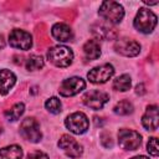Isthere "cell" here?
<instances>
[{
  "label": "cell",
  "mask_w": 159,
  "mask_h": 159,
  "mask_svg": "<svg viewBox=\"0 0 159 159\" xmlns=\"http://www.w3.org/2000/svg\"><path fill=\"white\" fill-rule=\"evenodd\" d=\"M43 67V58L37 55H32L26 60V68L29 71H36Z\"/></svg>",
  "instance_id": "cell-22"
},
{
  "label": "cell",
  "mask_w": 159,
  "mask_h": 159,
  "mask_svg": "<svg viewBox=\"0 0 159 159\" xmlns=\"http://www.w3.org/2000/svg\"><path fill=\"white\" fill-rule=\"evenodd\" d=\"M15 82L16 77L10 70H0V94H7Z\"/></svg>",
  "instance_id": "cell-16"
},
{
  "label": "cell",
  "mask_w": 159,
  "mask_h": 159,
  "mask_svg": "<svg viewBox=\"0 0 159 159\" xmlns=\"http://www.w3.org/2000/svg\"><path fill=\"white\" fill-rule=\"evenodd\" d=\"M135 93L137 94H139V96H142V94H144L145 93V89H144V84H138L137 87H135Z\"/></svg>",
  "instance_id": "cell-27"
},
{
  "label": "cell",
  "mask_w": 159,
  "mask_h": 159,
  "mask_svg": "<svg viewBox=\"0 0 159 159\" xmlns=\"http://www.w3.org/2000/svg\"><path fill=\"white\" fill-rule=\"evenodd\" d=\"M147 150H148V153H149L150 155L158 157L159 149H158V140H157L155 137L149 138V142H148V144H147Z\"/></svg>",
  "instance_id": "cell-24"
},
{
  "label": "cell",
  "mask_w": 159,
  "mask_h": 159,
  "mask_svg": "<svg viewBox=\"0 0 159 159\" xmlns=\"http://www.w3.org/2000/svg\"><path fill=\"white\" fill-rule=\"evenodd\" d=\"M130 159H148V158L144 157V155H138V157H133V158H130Z\"/></svg>",
  "instance_id": "cell-29"
},
{
  "label": "cell",
  "mask_w": 159,
  "mask_h": 159,
  "mask_svg": "<svg viewBox=\"0 0 159 159\" xmlns=\"http://www.w3.org/2000/svg\"><path fill=\"white\" fill-rule=\"evenodd\" d=\"M45 107L46 109L50 112V113H53V114H57L61 112V101L56 97H51L46 101L45 103Z\"/></svg>",
  "instance_id": "cell-23"
},
{
  "label": "cell",
  "mask_w": 159,
  "mask_h": 159,
  "mask_svg": "<svg viewBox=\"0 0 159 159\" xmlns=\"http://www.w3.org/2000/svg\"><path fill=\"white\" fill-rule=\"evenodd\" d=\"M65 124L70 132H72L75 134H83L88 129L89 122H88V118L86 117L84 113L75 112L66 118Z\"/></svg>",
  "instance_id": "cell-6"
},
{
  "label": "cell",
  "mask_w": 159,
  "mask_h": 159,
  "mask_svg": "<svg viewBox=\"0 0 159 159\" xmlns=\"http://www.w3.org/2000/svg\"><path fill=\"white\" fill-rule=\"evenodd\" d=\"M22 149L19 145H9L0 149V159H21Z\"/></svg>",
  "instance_id": "cell-18"
},
{
  "label": "cell",
  "mask_w": 159,
  "mask_h": 159,
  "mask_svg": "<svg viewBox=\"0 0 159 159\" xmlns=\"http://www.w3.org/2000/svg\"><path fill=\"white\" fill-rule=\"evenodd\" d=\"M83 52H84V56H86L87 60H89V61L97 60L101 56V47H99L98 41L88 40L83 45Z\"/></svg>",
  "instance_id": "cell-17"
},
{
  "label": "cell",
  "mask_w": 159,
  "mask_h": 159,
  "mask_svg": "<svg viewBox=\"0 0 159 159\" xmlns=\"http://www.w3.org/2000/svg\"><path fill=\"white\" fill-rule=\"evenodd\" d=\"M101 143L106 148H112L113 147V140H112V137L108 132H102L101 133Z\"/></svg>",
  "instance_id": "cell-25"
},
{
  "label": "cell",
  "mask_w": 159,
  "mask_h": 159,
  "mask_svg": "<svg viewBox=\"0 0 159 159\" xmlns=\"http://www.w3.org/2000/svg\"><path fill=\"white\" fill-rule=\"evenodd\" d=\"M114 73V68L109 63H104L102 66L92 68L88 73L87 77L92 83H104L107 82Z\"/></svg>",
  "instance_id": "cell-11"
},
{
  "label": "cell",
  "mask_w": 159,
  "mask_h": 159,
  "mask_svg": "<svg viewBox=\"0 0 159 159\" xmlns=\"http://www.w3.org/2000/svg\"><path fill=\"white\" fill-rule=\"evenodd\" d=\"M24 111H25L24 104H22V103H16V104L12 106L9 111L5 112V117H6V119H9V120H16V119H19V118L21 117V114L24 113Z\"/></svg>",
  "instance_id": "cell-21"
},
{
  "label": "cell",
  "mask_w": 159,
  "mask_h": 159,
  "mask_svg": "<svg viewBox=\"0 0 159 159\" xmlns=\"http://www.w3.org/2000/svg\"><path fill=\"white\" fill-rule=\"evenodd\" d=\"M27 159H48V157L40 150H35L27 155Z\"/></svg>",
  "instance_id": "cell-26"
},
{
  "label": "cell",
  "mask_w": 159,
  "mask_h": 159,
  "mask_svg": "<svg viewBox=\"0 0 159 159\" xmlns=\"http://www.w3.org/2000/svg\"><path fill=\"white\" fill-rule=\"evenodd\" d=\"M118 143L124 150H135L142 143V135L132 129H119Z\"/></svg>",
  "instance_id": "cell-5"
},
{
  "label": "cell",
  "mask_w": 159,
  "mask_h": 159,
  "mask_svg": "<svg viewBox=\"0 0 159 159\" xmlns=\"http://www.w3.org/2000/svg\"><path fill=\"white\" fill-rule=\"evenodd\" d=\"M20 133L24 139L30 140L32 143H37L41 140V130L40 124L35 118H25L20 124Z\"/></svg>",
  "instance_id": "cell-4"
},
{
  "label": "cell",
  "mask_w": 159,
  "mask_h": 159,
  "mask_svg": "<svg viewBox=\"0 0 159 159\" xmlns=\"http://www.w3.org/2000/svg\"><path fill=\"white\" fill-rule=\"evenodd\" d=\"M51 34L52 36L60 41V42H67V41H71L72 37H73V32L71 30V27L66 24H62V22H58V24H55L52 26V30H51Z\"/></svg>",
  "instance_id": "cell-13"
},
{
  "label": "cell",
  "mask_w": 159,
  "mask_h": 159,
  "mask_svg": "<svg viewBox=\"0 0 159 159\" xmlns=\"http://www.w3.org/2000/svg\"><path fill=\"white\" fill-rule=\"evenodd\" d=\"M114 48L117 52H119L123 56L127 57H133L137 56L140 52V45L128 37H123V39H118L114 43Z\"/></svg>",
  "instance_id": "cell-10"
},
{
  "label": "cell",
  "mask_w": 159,
  "mask_h": 159,
  "mask_svg": "<svg viewBox=\"0 0 159 159\" xmlns=\"http://www.w3.org/2000/svg\"><path fill=\"white\" fill-rule=\"evenodd\" d=\"M114 113L116 114H119V116H127V114H130L133 112V104L127 101V99H123L120 102H118L114 108H113Z\"/></svg>",
  "instance_id": "cell-20"
},
{
  "label": "cell",
  "mask_w": 159,
  "mask_h": 159,
  "mask_svg": "<svg viewBox=\"0 0 159 159\" xmlns=\"http://www.w3.org/2000/svg\"><path fill=\"white\" fill-rule=\"evenodd\" d=\"M5 46V40H4V36L0 35V48H4Z\"/></svg>",
  "instance_id": "cell-28"
},
{
  "label": "cell",
  "mask_w": 159,
  "mask_h": 159,
  "mask_svg": "<svg viewBox=\"0 0 159 159\" xmlns=\"http://www.w3.org/2000/svg\"><path fill=\"white\" fill-rule=\"evenodd\" d=\"M86 83L81 77H71L65 80L60 86V94L63 97H71L77 93H80L82 89H84Z\"/></svg>",
  "instance_id": "cell-8"
},
{
  "label": "cell",
  "mask_w": 159,
  "mask_h": 159,
  "mask_svg": "<svg viewBox=\"0 0 159 159\" xmlns=\"http://www.w3.org/2000/svg\"><path fill=\"white\" fill-rule=\"evenodd\" d=\"M157 26V15L148 9H139L135 19H134V27L143 34H149Z\"/></svg>",
  "instance_id": "cell-2"
},
{
  "label": "cell",
  "mask_w": 159,
  "mask_h": 159,
  "mask_svg": "<svg viewBox=\"0 0 159 159\" xmlns=\"http://www.w3.org/2000/svg\"><path fill=\"white\" fill-rule=\"evenodd\" d=\"M47 58L56 67H67L72 63L73 52L67 46H53L47 52Z\"/></svg>",
  "instance_id": "cell-1"
},
{
  "label": "cell",
  "mask_w": 159,
  "mask_h": 159,
  "mask_svg": "<svg viewBox=\"0 0 159 159\" xmlns=\"http://www.w3.org/2000/svg\"><path fill=\"white\" fill-rule=\"evenodd\" d=\"M143 127L147 130H155L158 128V107L149 106L142 118Z\"/></svg>",
  "instance_id": "cell-14"
},
{
  "label": "cell",
  "mask_w": 159,
  "mask_h": 159,
  "mask_svg": "<svg viewBox=\"0 0 159 159\" xmlns=\"http://www.w3.org/2000/svg\"><path fill=\"white\" fill-rule=\"evenodd\" d=\"M92 34L101 40H112L117 36V32L114 29H111V26L103 24V22H96L92 27Z\"/></svg>",
  "instance_id": "cell-15"
},
{
  "label": "cell",
  "mask_w": 159,
  "mask_h": 159,
  "mask_svg": "<svg viewBox=\"0 0 159 159\" xmlns=\"http://www.w3.org/2000/svg\"><path fill=\"white\" fill-rule=\"evenodd\" d=\"M58 147L70 157V158H78L82 154V147L80 143L70 137L68 134H63L58 140Z\"/></svg>",
  "instance_id": "cell-12"
},
{
  "label": "cell",
  "mask_w": 159,
  "mask_h": 159,
  "mask_svg": "<svg viewBox=\"0 0 159 159\" xmlns=\"http://www.w3.org/2000/svg\"><path fill=\"white\" fill-rule=\"evenodd\" d=\"M99 15L111 24H118L124 16V10L116 1H103L99 7Z\"/></svg>",
  "instance_id": "cell-3"
},
{
  "label": "cell",
  "mask_w": 159,
  "mask_h": 159,
  "mask_svg": "<svg viewBox=\"0 0 159 159\" xmlns=\"http://www.w3.org/2000/svg\"><path fill=\"white\" fill-rule=\"evenodd\" d=\"M109 99V96L103 92V91H98V89H94V91H89L87 93H84V96L82 97V101L83 103L92 108V109H101Z\"/></svg>",
  "instance_id": "cell-9"
},
{
  "label": "cell",
  "mask_w": 159,
  "mask_h": 159,
  "mask_svg": "<svg viewBox=\"0 0 159 159\" xmlns=\"http://www.w3.org/2000/svg\"><path fill=\"white\" fill-rule=\"evenodd\" d=\"M130 84H132V81H130V77L129 75H122V76H118L114 81H113V88L116 91H120V92H125L130 88Z\"/></svg>",
  "instance_id": "cell-19"
},
{
  "label": "cell",
  "mask_w": 159,
  "mask_h": 159,
  "mask_svg": "<svg viewBox=\"0 0 159 159\" xmlns=\"http://www.w3.org/2000/svg\"><path fill=\"white\" fill-rule=\"evenodd\" d=\"M9 43L15 48L26 51V50H30V47L32 46V37L29 32L24 30L14 29L9 35Z\"/></svg>",
  "instance_id": "cell-7"
}]
</instances>
